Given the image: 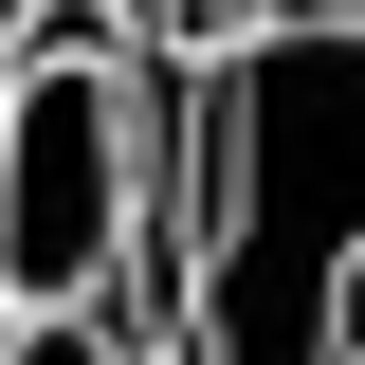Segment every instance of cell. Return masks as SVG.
Here are the masks:
<instances>
[{"instance_id":"2","label":"cell","mask_w":365,"mask_h":365,"mask_svg":"<svg viewBox=\"0 0 365 365\" xmlns=\"http://www.w3.org/2000/svg\"><path fill=\"white\" fill-rule=\"evenodd\" d=\"M0 329H128L165 365V55L73 0L0 55Z\"/></svg>"},{"instance_id":"5","label":"cell","mask_w":365,"mask_h":365,"mask_svg":"<svg viewBox=\"0 0 365 365\" xmlns=\"http://www.w3.org/2000/svg\"><path fill=\"white\" fill-rule=\"evenodd\" d=\"M292 19H365V0H292Z\"/></svg>"},{"instance_id":"4","label":"cell","mask_w":365,"mask_h":365,"mask_svg":"<svg viewBox=\"0 0 365 365\" xmlns=\"http://www.w3.org/2000/svg\"><path fill=\"white\" fill-rule=\"evenodd\" d=\"M19 19H37V0H0V55H19Z\"/></svg>"},{"instance_id":"1","label":"cell","mask_w":365,"mask_h":365,"mask_svg":"<svg viewBox=\"0 0 365 365\" xmlns=\"http://www.w3.org/2000/svg\"><path fill=\"white\" fill-rule=\"evenodd\" d=\"M165 365H365V19L165 55Z\"/></svg>"},{"instance_id":"3","label":"cell","mask_w":365,"mask_h":365,"mask_svg":"<svg viewBox=\"0 0 365 365\" xmlns=\"http://www.w3.org/2000/svg\"><path fill=\"white\" fill-rule=\"evenodd\" d=\"M0 365H146L128 329H0Z\"/></svg>"}]
</instances>
